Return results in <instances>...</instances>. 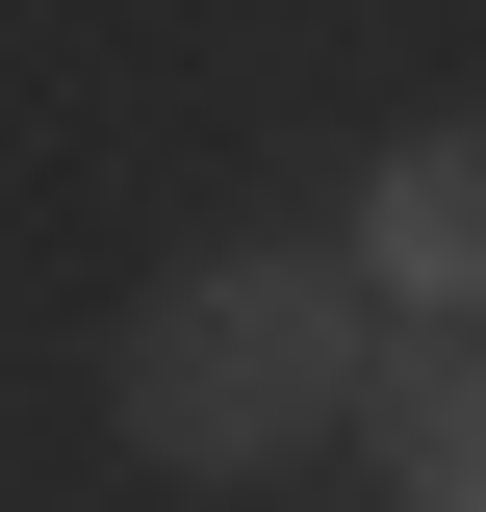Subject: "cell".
I'll return each mask as SVG.
<instances>
[{"label": "cell", "instance_id": "cell-2", "mask_svg": "<svg viewBox=\"0 0 486 512\" xmlns=\"http://www.w3.org/2000/svg\"><path fill=\"white\" fill-rule=\"evenodd\" d=\"M359 282H410L435 333H486V103L384 154V205H359Z\"/></svg>", "mask_w": 486, "mask_h": 512}, {"label": "cell", "instance_id": "cell-1", "mask_svg": "<svg viewBox=\"0 0 486 512\" xmlns=\"http://www.w3.org/2000/svg\"><path fill=\"white\" fill-rule=\"evenodd\" d=\"M103 410H128V461L256 487V461H307L333 410H359V282H333V256H180V282L128 308Z\"/></svg>", "mask_w": 486, "mask_h": 512}, {"label": "cell", "instance_id": "cell-3", "mask_svg": "<svg viewBox=\"0 0 486 512\" xmlns=\"http://www.w3.org/2000/svg\"><path fill=\"white\" fill-rule=\"evenodd\" d=\"M359 461H384L410 512H486V333H435V359L359 384Z\"/></svg>", "mask_w": 486, "mask_h": 512}]
</instances>
